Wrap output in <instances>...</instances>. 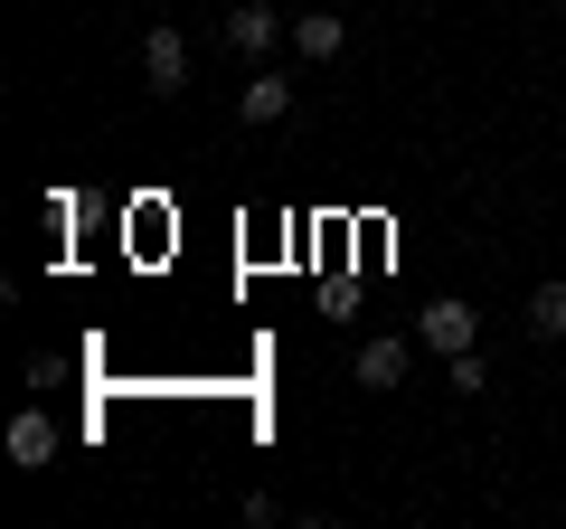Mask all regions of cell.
<instances>
[{
  "label": "cell",
  "instance_id": "cell-3",
  "mask_svg": "<svg viewBox=\"0 0 566 529\" xmlns=\"http://www.w3.org/2000/svg\"><path fill=\"white\" fill-rule=\"evenodd\" d=\"M142 85H151V95H180L189 85V39L180 29H151V39H142Z\"/></svg>",
  "mask_w": 566,
  "mask_h": 529
},
{
  "label": "cell",
  "instance_id": "cell-6",
  "mask_svg": "<svg viewBox=\"0 0 566 529\" xmlns=\"http://www.w3.org/2000/svg\"><path fill=\"white\" fill-rule=\"evenodd\" d=\"M406 360H416V341H397V331H378V341H359V387H397Z\"/></svg>",
  "mask_w": 566,
  "mask_h": 529
},
{
  "label": "cell",
  "instance_id": "cell-8",
  "mask_svg": "<svg viewBox=\"0 0 566 529\" xmlns=\"http://www.w3.org/2000/svg\"><path fill=\"white\" fill-rule=\"evenodd\" d=\"M528 331H538V341H566V284H538V293H528Z\"/></svg>",
  "mask_w": 566,
  "mask_h": 529
},
{
  "label": "cell",
  "instance_id": "cell-7",
  "mask_svg": "<svg viewBox=\"0 0 566 529\" xmlns=\"http://www.w3.org/2000/svg\"><path fill=\"white\" fill-rule=\"evenodd\" d=\"M237 114H245V123H283V114H293V85H283L274 66H264V76H245V95H237Z\"/></svg>",
  "mask_w": 566,
  "mask_h": 529
},
{
  "label": "cell",
  "instance_id": "cell-4",
  "mask_svg": "<svg viewBox=\"0 0 566 529\" xmlns=\"http://www.w3.org/2000/svg\"><path fill=\"white\" fill-rule=\"evenodd\" d=\"M274 39H283V10H274V0H237V10H227V48H237V58H264Z\"/></svg>",
  "mask_w": 566,
  "mask_h": 529
},
{
  "label": "cell",
  "instance_id": "cell-5",
  "mask_svg": "<svg viewBox=\"0 0 566 529\" xmlns=\"http://www.w3.org/2000/svg\"><path fill=\"white\" fill-rule=\"evenodd\" d=\"M293 48H303L312 66H331L349 48V20H340V10H303V20H293Z\"/></svg>",
  "mask_w": 566,
  "mask_h": 529
},
{
  "label": "cell",
  "instance_id": "cell-1",
  "mask_svg": "<svg viewBox=\"0 0 566 529\" xmlns=\"http://www.w3.org/2000/svg\"><path fill=\"white\" fill-rule=\"evenodd\" d=\"M416 341L434 350V360H453V350L482 341V322H472V303H453V293H444V303H424V312H416Z\"/></svg>",
  "mask_w": 566,
  "mask_h": 529
},
{
  "label": "cell",
  "instance_id": "cell-9",
  "mask_svg": "<svg viewBox=\"0 0 566 529\" xmlns=\"http://www.w3.org/2000/svg\"><path fill=\"white\" fill-rule=\"evenodd\" d=\"M444 387H453V397H482V387H491L482 350H453V360H444Z\"/></svg>",
  "mask_w": 566,
  "mask_h": 529
},
{
  "label": "cell",
  "instance_id": "cell-2",
  "mask_svg": "<svg viewBox=\"0 0 566 529\" xmlns=\"http://www.w3.org/2000/svg\"><path fill=\"white\" fill-rule=\"evenodd\" d=\"M0 445H10V464H20V473H48V464H57V416H48V407H20Z\"/></svg>",
  "mask_w": 566,
  "mask_h": 529
}]
</instances>
